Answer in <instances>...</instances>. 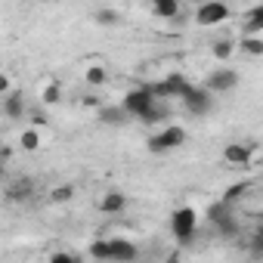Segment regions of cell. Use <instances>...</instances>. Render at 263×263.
<instances>
[{"label": "cell", "mask_w": 263, "mask_h": 263, "mask_svg": "<svg viewBox=\"0 0 263 263\" xmlns=\"http://www.w3.org/2000/svg\"><path fill=\"white\" fill-rule=\"evenodd\" d=\"M124 204H127V198H124L121 192H115V189H111V192H105V198L99 201V211H102V214H121V211H124Z\"/></svg>", "instance_id": "13"}, {"label": "cell", "mask_w": 263, "mask_h": 263, "mask_svg": "<svg viewBox=\"0 0 263 263\" xmlns=\"http://www.w3.org/2000/svg\"><path fill=\"white\" fill-rule=\"evenodd\" d=\"M59 96H62V93H59V84H50V87L44 90V102H47V105H56Z\"/></svg>", "instance_id": "26"}, {"label": "cell", "mask_w": 263, "mask_h": 263, "mask_svg": "<svg viewBox=\"0 0 263 263\" xmlns=\"http://www.w3.org/2000/svg\"><path fill=\"white\" fill-rule=\"evenodd\" d=\"M50 198H53L56 204H62V201H71V198H74V186H56Z\"/></svg>", "instance_id": "25"}, {"label": "cell", "mask_w": 263, "mask_h": 263, "mask_svg": "<svg viewBox=\"0 0 263 263\" xmlns=\"http://www.w3.org/2000/svg\"><path fill=\"white\" fill-rule=\"evenodd\" d=\"M238 47H241L248 56H263V41H260V34H248L245 41H238Z\"/></svg>", "instance_id": "18"}, {"label": "cell", "mask_w": 263, "mask_h": 263, "mask_svg": "<svg viewBox=\"0 0 263 263\" xmlns=\"http://www.w3.org/2000/svg\"><path fill=\"white\" fill-rule=\"evenodd\" d=\"M87 84H90V87L105 84V68H102V65H90V68H87Z\"/></svg>", "instance_id": "23"}, {"label": "cell", "mask_w": 263, "mask_h": 263, "mask_svg": "<svg viewBox=\"0 0 263 263\" xmlns=\"http://www.w3.org/2000/svg\"><path fill=\"white\" fill-rule=\"evenodd\" d=\"M140 251L134 241H127V238H108V260L115 263H130V260H137Z\"/></svg>", "instance_id": "7"}, {"label": "cell", "mask_w": 263, "mask_h": 263, "mask_svg": "<svg viewBox=\"0 0 263 263\" xmlns=\"http://www.w3.org/2000/svg\"><path fill=\"white\" fill-rule=\"evenodd\" d=\"M251 189V183H232L226 192H223V201H229V204H235V198H241L245 192Z\"/></svg>", "instance_id": "21"}, {"label": "cell", "mask_w": 263, "mask_h": 263, "mask_svg": "<svg viewBox=\"0 0 263 263\" xmlns=\"http://www.w3.org/2000/svg\"><path fill=\"white\" fill-rule=\"evenodd\" d=\"M195 229H198V217H195L192 208H177L171 214V232H174L177 241H183V245L192 241L195 238Z\"/></svg>", "instance_id": "2"}, {"label": "cell", "mask_w": 263, "mask_h": 263, "mask_svg": "<svg viewBox=\"0 0 263 263\" xmlns=\"http://www.w3.org/2000/svg\"><path fill=\"white\" fill-rule=\"evenodd\" d=\"M99 121L102 124H124L127 121V111L121 105H102L99 108Z\"/></svg>", "instance_id": "15"}, {"label": "cell", "mask_w": 263, "mask_h": 263, "mask_svg": "<svg viewBox=\"0 0 263 263\" xmlns=\"http://www.w3.org/2000/svg\"><path fill=\"white\" fill-rule=\"evenodd\" d=\"M7 201H25V198H31L34 195V180L31 177H19V180H13L10 186H7Z\"/></svg>", "instance_id": "10"}, {"label": "cell", "mask_w": 263, "mask_h": 263, "mask_svg": "<svg viewBox=\"0 0 263 263\" xmlns=\"http://www.w3.org/2000/svg\"><path fill=\"white\" fill-rule=\"evenodd\" d=\"M4 115L13 118V121H19V118L25 115V99H22L19 90H10V93H7V99H4Z\"/></svg>", "instance_id": "11"}, {"label": "cell", "mask_w": 263, "mask_h": 263, "mask_svg": "<svg viewBox=\"0 0 263 263\" xmlns=\"http://www.w3.org/2000/svg\"><path fill=\"white\" fill-rule=\"evenodd\" d=\"M180 99H183V105H186L189 115H204V111H211V105H214L211 90H208V87H195V84H186L183 93H180Z\"/></svg>", "instance_id": "4"}, {"label": "cell", "mask_w": 263, "mask_h": 263, "mask_svg": "<svg viewBox=\"0 0 263 263\" xmlns=\"http://www.w3.org/2000/svg\"><path fill=\"white\" fill-rule=\"evenodd\" d=\"M232 53H235V44H232L229 37H223V41H217V44H214V59L226 62V59H229Z\"/></svg>", "instance_id": "20"}, {"label": "cell", "mask_w": 263, "mask_h": 263, "mask_svg": "<svg viewBox=\"0 0 263 263\" xmlns=\"http://www.w3.org/2000/svg\"><path fill=\"white\" fill-rule=\"evenodd\" d=\"M96 22L105 25V28H111V25L121 22V16H118V10H99V13H96Z\"/></svg>", "instance_id": "22"}, {"label": "cell", "mask_w": 263, "mask_h": 263, "mask_svg": "<svg viewBox=\"0 0 263 263\" xmlns=\"http://www.w3.org/2000/svg\"><path fill=\"white\" fill-rule=\"evenodd\" d=\"M214 229L223 235V238H235L238 235V217L232 214V217H226V220H220V223H214Z\"/></svg>", "instance_id": "17"}, {"label": "cell", "mask_w": 263, "mask_h": 263, "mask_svg": "<svg viewBox=\"0 0 263 263\" xmlns=\"http://www.w3.org/2000/svg\"><path fill=\"white\" fill-rule=\"evenodd\" d=\"M183 143H186V130H183L180 124H171V127L158 130V134L149 140V152H152V155H164V152H171V149H180Z\"/></svg>", "instance_id": "1"}, {"label": "cell", "mask_w": 263, "mask_h": 263, "mask_svg": "<svg viewBox=\"0 0 263 263\" xmlns=\"http://www.w3.org/2000/svg\"><path fill=\"white\" fill-rule=\"evenodd\" d=\"M235 84H238V74L232 71V68H217L211 78H208V90H214V93H229V90H235Z\"/></svg>", "instance_id": "8"}, {"label": "cell", "mask_w": 263, "mask_h": 263, "mask_svg": "<svg viewBox=\"0 0 263 263\" xmlns=\"http://www.w3.org/2000/svg\"><path fill=\"white\" fill-rule=\"evenodd\" d=\"M152 10H155V16H161V19H177L180 0H152Z\"/></svg>", "instance_id": "14"}, {"label": "cell", "mask_w": 263, "mask_h": 263, "mask_svg": "<svg viewBox=\"0 0 263 263\" xmlns=\"http://www.w3.org/2000/svg\"><path fill=\"white\" fill-rule=\"evenodd\" d=\"M167 115H171V111H167V105H161V102L155 99V102H152V108H149L146 115H140V121H143V124H158V121H164Z\"/></svg>", "instance_id": "16"}, {"label": "cell", "mask_w": 263, "mask_h": 263, "mask_svg": "<svg viewBox=\"0 0 263 263\" xmlns=\"http://www.w3.org/2000/svg\"><path fill=\"white\" fill-rule=\"evenodd\" d=\"M189 81L183 78V74H167L164 81H158V84H149L152 87V93H155V99H171V96H180L183 93V87H186Z\"/></svg>", "instance_id": "6"}, {"label": "cell", "mask_w": 263, "mask_h": 263, "mask_svg": "<svg viewBox=\"0 0 263 263\" xmlns=\"http://www.w3.org/2000/svg\"><path fill=\"white\" fill-rule=\"evenodd\" d=\"M245 34H263V7H251L245 13Z\"/></svg>", "instance_id": "12"}, {"label": "cell", "mask_w": 263, "mask_h": 263, "mask_svg": "<svg viewBox=\"0 0 263 263\" xmlns=\"http://www.w3.org/2000/svg\"><path fill=\"white\" fill-rule=\"evenodd\" d=\"M19 143H22V149H25V152H37V149H41V134L31 127V130H25V134L19 137Z\"/></svg>", "instance_id": "19"}, {"label": "cell", "mask_w": 263, "mask_h": 263, "mask_svg": "<svg viewBox=\"0 0 263 263\" xmlns=\"http://www.w3.org/2000/svg\"><path fill=\"white\" fill-rule=\"evenodd\" d=\"M90 257L93 260H108V238H99L90 245Z\"/></svg>", "instance_id": "24"}, {"label": "cell", "mask_w": 263, "mask_h": 263, "mask_svg": "<svg viewBox=\"0 0 263 263\" xmlns=\"http://www.w3.org/2000/svg\"><path fill=\"white\" fill-rule=\"evenodd\" d=\"M4 174H7V152L0 149V180H4Z\"/></svg>", "instance_id": "29"}, {"label": "cell", "mask_w": 263, "mask_h": 263, "mask_svg": "<svg viewBox=\"0 0 263 263\" xmlns=\"http://www.w3.org/2000/svg\"><path fill=\"white\" fill-rule=\"evenodd\" d=\"M50 260H53V263H74L78 257H74V254H65V251H56V254H50Z\"/></svg>", "instance_id": "28"}, {"label": "cell", "mask_w": 263, "mask_h": 263, "mask_svg": "<svg viewBox=\"0 0 263 263\" xmlns=\"http://www.w3.org/2000/svg\"><path fill=\"white\" fill-rule=\"evenodd\" d=\"M0 93H10V78L0 74Z\"/></svg>", "instance_id": "30"}, {"label": "cell", "mask_w": 263, "mask_h": 263, "mask_svg": "<svg viewBox=\"0 0 263 263\" xmlns=\"http://www.w3.org/2000/svg\"><path fill=\"white\" fill-rule=\"evenodd\" d=\"M251 158H254V149H251V146L229 143V146L223 149V161L232 164V167H251Z\"/></svg>", "instance_id": "9"}, {"label": "cell", "mask_w": 263, "mask_h": 263, "mask_svg": "<svg viewBox=\"0 0 263 263\" xmlns=\"http://www.w3.org/2000/svg\"><path fill=\"white\" fill-rule=\"evenodd\" d=\"M226 19H229V7L223 4V0H204V4L198 7V13H195V22H198L201 28L220 25V22H226Z\"/></svg>", "instance_id": "5"}, {"label": "cell", "mask_w": 263, "mask_h": 263, "mask_svg": "<svg viewBox=\"0 0 263 263\" xmlns=\"http://www.w3.org/2000/svg\"><path fill=\"white\" fill-rule=\"evenodd\" d=\"M251 254H254V257H263V235H260V232L251 235Z\"/></svg>", "instance_id": "27"}, {"label": "cell", "mask_w": 263, "mask_h": 263, "mask_svg": "<svg viewBox=\"0 0 263 263\" xmlns=\"http://www.w3.org/2000/svg\"><path fill=\"white\" fill-rule=\"evenodd\" d=\"M152 102H155V93H152V87H149V84H143V87H134V90H127V96H124L121 108H124L127 115L140 118V115H146V111L152 108Z\"/></svg>", "instance_id": "3"}]
</instances>
